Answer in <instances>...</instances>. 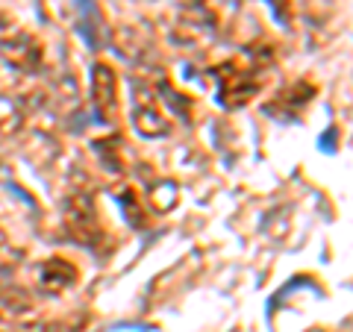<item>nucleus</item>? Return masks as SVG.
Segmentation results:
<instances>
[{
	"label": "nucleus",
	"mask_w": 353,
	"mask_h": 332,
	"mask_svg": "<svg viewBox=\"0 0 353 332\" xmlns=\"http://www.w3.org/2000/svg\"><path fill=\"white\" fill-rule=\"evenodd\" d=\"M132 127L139 129V136L145 138H162L168 136V118L159 109V103L153 101V92H145V88H139L136 92V101H132Z\"/></svg>",
	"instance_id": "5"
},
{
	"label": "nucleus",
	"mask_w": 353,
	"mask_h": 332,
	"mask_svg": "<svg viewBox=\"0 0 353 332\" xmlns=\"http://www.w3.org/2000/svg\"><path fill=\"white\" fill-rule=\"evenodd\" d=\"M294 3L301 9V15H306L312 24H324L336 12V0H292V6Z\"/></svg>",
	"instance_id": "8"
},
{
	"label": "nucleus",
	"mask_w": 353,
	"mask_h": 332,
	"mask_svg": "<svg viewBox=\"0 0 353 332\" xmlns=\"http://www.w3.org/2000/svg\"><path fill=\"white\" fill-rule=\"evenodd\" d=\"M262 92V71L248 62H224L218 68V103L227 109L248 106Z\"/></svg>",
	"instance_id": "2"
},
{
	"label": "nucleus",
	"mask_w": 353,
	"mask_h": 332,
	"mask_svg": "<svg viewBox=\"0 0 353 332\" xmlns=\"http://www.w3.org/2000/svg\"><path fill=\"white\" fill-rule=\"evenodd\" d=\"M92 103H94V112L103 124H115L118 121V76L112 71V65L106 62H97L92 68Z\"/></svg>",
	"instance_id": "3"
},
{
	"label": "nucleus",
	"mask_w": 353,
	"mask_h": 332,
	"mask_svg": "<svg viewBox=\"0 0 353 332\" xmlns=\"http://www.w3.org/2000/svg\"><path fill=\"white\" fill-rule=\"evenodd\" d=\"M27 121L24 103L12 94H0V136H15Z\"/></svg>",
	"instance_id": "7"
},
{
	"label": "nucleus",
	"mask_w": 353,
	"mask_h": 332,
	"mask_svg": "<svg viewBox=\"0 0 353 332\" xmlns=\"http://www.w3.org/2000/svg\"><path fill=\"white\" fill-rule=\"evenodd\" d=\"M306 332H330V329H318V326H315V329H306Z\"/></svg>",
	"instance_id": "11"
},
{
	"label": "nucleus",
	"mask_w": 353,
	"mask_h": 332,
	"mask_svg": "<svg viewBox=\"0 0 353 332\" xmlns=\"http://www.w3.org/2000/svg\"><path fill=\"white\" fill-rule=\"evenodd\" d=\"M62 212H65L62 215L65 229L71 232V238L77 241V245H85V247L101 245L103 224H101V215H97L92 191H85V188H74V191L65 197Z\"/></svg>",
	"instance_id": "1"
},
{
	"label": "nucleus",
	"mask_w": 353,
	"mask_h": 332,
	"mask_svg": "<svg viewBox=\"0 0 353 332\" xmlns=\"http://www.w3.org/2000/svg\"><path fill=\"white\" fill-rule=\"evenodd\" d=\"M0 56L9 68H15L18 74H36L44 62V53H41V44L30 36V32H12L0 41Z\"/></svg>",
	"instance_id": "4"
},
{
	"label": "nucleus",
	"mask_w": 353,
	"mask_h": 332,
	"mask_svg": "<svg viewBox=\"0 0 353 332\" xmlns=\"http://www.w3.org/2000/svg\"><path fill=\"white\" fill-rule=\"evenodd\" d=\"M271 3H274V9H277V15H280V18L289 15V9H292V6H289V0H271Z\"/></svg>",
	"instance_id": "10"
},
{
	"label": "nucleus",
	"mask_w": 353,
	"mask_h": 332,
	"mask_svg": "<svg viewBox=\"0 0 353 332\" xmlns=\"http://www.w3.org/2000/svg\"><path fill=\"white\" fill-rule=\"evenodd\" d=\"M77 282V268L68 259H44L39 268V289L44 294H62Z\"/></svg>",
	"instance_id": "6"
},
{
	"label": "nucleus",
	"mask_w": 353,
	"mask_h": 332,
	"mask_svg": "<svg viewBox=\"0 0 353 332\" xmlns=\"http://www.w3.org/2000/svg\"><path fill=\"white\" fill-rule=\"evenodd\" d=\"M21 262V250L9 241V236L0 229V276H12Z\"/></svg>",
	"instance_id": "9"
}]
</instances>
